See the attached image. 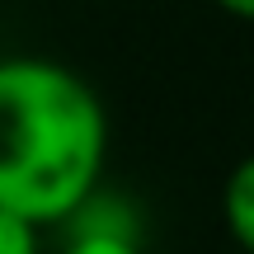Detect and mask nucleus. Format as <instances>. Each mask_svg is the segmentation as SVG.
<instances>
[{"mask_svg": "<svg viewBox=\"0 0 254 254\" xmlns=\"http://www.w3.org/2000/svg\"><path fill=\"white\" fill-rule=\"evenodd\" d=\"M109 113L85 75L47 57L0 62V207L52 226L104 179Z\"/></svg>", "mask_w": 254, "mask_h": 254, "instance_id": "1", "label": "nucleus"}, {"mask_svg": "<svg viewBox=\"0 0 254 254\" xmlns=\"http://www.w3.org/2000/svg\"><path fill=\"white\" fill-rule=\"evenodd\" d=\"M66 254H141L136 231H113V226H71Z\"/></svg>", "mask_w": 254, "mask_h": 254, "instance_id": "3", "label": "nucleus"}, {"mask_svg": "<svg viewBox=\"0 0 254 254\" xmlns=\"http://www.w3.org/2000/svg\"><path fill=\"white\" fill-rule=\"evenodd\" d=\"M0 254H38V221L0 207Z\"/></svg>", "mask_w": 254, "mask_h": 254, "instance_id": "4", "label": "nucleus"}, {"mask_svg": "<svg viewBox=\"0 0 254 254\" xmlns=\"http://www.w3.org/2000/svg\"><path fill=\"white\" fill-rule=\"evenodd\" d=\"M221 9H226V14H236V19H250L254 24V0H217Z\"/></svg>", "mask_w": 254, "mask_h": 254, "instance_id": "5", "label": "nucleus"}, {"mask_svg": "<svg viewBox=\"0 0 254 254\" xmlns=\"http://www.w3.org/2000/svg\"><path fill=\"white\" fill-rule=\"evenodd\" d=\"M221 217L226 231L245 254H254V151L245 160H236V170L226 174V189H221Z\"/></svg>", "mask_w": 254, "mask_h": 254, "instance_id": "2", "label": "nucleus"}]
</instances>
